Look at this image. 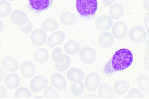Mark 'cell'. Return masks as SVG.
Returning a JSON list of instances; mask_svg holds the SVG:
<instances>
[{
    "label": "cell",
    "instance_id": "6da1fadb",
    "mask_svg": "<svg viewBox=\"0 0 149 99\" xmlns=\"http://www.w3.org/2000/svg\"><path fill=\"white\" fill-rule=\"evenodd\" d=\"M133 60L131 51L122 48L116 51L112 58L105 64L104 71L107 74L124 70L129 67Z\"/></svg>",
    "mask_w": 149,
    "mask_h": 99
},
{
    "label": "cell",
    "instance_id": "7a4b0ae2",
    "mask_svg": "<svg viewBox=\"0 0 149 99\" xmlns=\"http://www.w3.org/2000/svg\"><path fill=\"white\" fill-rule=\"evenodd\" d=\"M76 6L78 13L82 16L87 17L93 15L97 7V0H76Z\"/></svg>",
    "mask_w": 149,
    "mask_h": 99
},
{
    "label": "cell",
    "instance_id": "3957f363",
    "mask_svg": "<svg viewBox=\"0 0 149 99\" xmlns=\"http://www.w3.org/2000/svg\"><path fill=\"white\" fill-rule=\"evenodd\" d=\"M128 35L132 41L135 43L139 44L145 40L147 34L145 30L143 27L135 26L130 29Z\"/></svg>",
    "mask_w": 149,
    "mask_h": 99
},
{
    "label": "cell",
    "instance_id": "277c9868",
    "mask_svg": "<svg viewBox=\"0 0 149 99\" xmlns=\"http://www.w3.org/2000/svg\"><path fill=\"white\" fill-rule=\"evenodd\" d=\"M53 0H28V7L36 14L48 9L51 6Z\"/></svg>",
    "mask_w": 149,
    "mask_h": 99
},
{
    "label": "cell",
    "instance_id": "5b68a950",
    "mask_svg": "<svg viewBox=\"0 0 149 99\" xmlns=\"http://www.w3.org/2000/svg\"><path fill=\"white\" fill-rule=\"evenodd\" d=\"M79 56L80 60L86 64H90L95 61L97 54L94 49L91 47L86 46L81 49Z\"/></svg>",
    "mask_w": 149,
    "mask_h": 99
},
{
    "label": "cell",
    "instance_id": "8992f818",
    "mask_svg": "<svg viewBox=\"0 0 149 99\" xmlns=\"http://www.w3.org/2000/svg\"><path fill=\"white\" fill-rule=\"evenodd\" d=\"M48 83V80L45 77L42 75H38L31 80L30 87L33 92H36L43 90Z\"/></svg>",
    "mask_w": 149,
    "mask_h": 99
},
{
    "label": "cell",
    "instance_id": "52a82bcc",
    "mask_svg": "<svg viewBox=\"0 0 149 99\" xmlns=\"http://www.w3.org/2000/svg\"><path fill=\"white\" fill-rule=\"evenodd\" d=\"M100 82L99 75L96 72H92L87 75L85 79L86 87L89 91H94L98 87Z\"/></svg>",
    "mask_w": 149,
    "mask_h": 99
},
{
    "label": "cell",
    "instance_id": "ba28073f",
    "mask_svg": "<svg viewBox=\"0 0 149 99\" xmlns=\"http://www.w3.org/2000/svg\"><path fill=\"white\" fill-rule=\"evenodd\" d=\"M128 31V27L126 24L123 21H119L113 25L112 29V33L116 38L121 39L126 37Z\"/></svg>",
    "mask_w": 149,
    "mask_h": 99
},
{
    "label": "cell",
    "instance_id": "9c48e42d",
    "mask_svg": "<svg viewBox=\"0 0 149 99\" xmlns=\"http://www.w3.org/2000/svg\"><path fill=\"white\" fill-rule=\"evenodd\" d=\"M31 39L32 43L36 46L43 45L46 42L47 35L45 32L41 29H37L32 32Z\"/></svg>",
    "mask_w": 149,
    "mask_h": 99
},
{
    "label": "cell",
    "instance_id": "30bf717a",
    "mask_svg": "<svg viewBox=\"0 0 149 99\" xmlns=\"http://www.w3.org/2000/svg\"><path fill=\"white\" fill-rule=\"evenodd\" d=\"M1 64L5 70L10 72L16 71L19 66V64L16 59L10 56L4 57L1 61Z\"/></svg>",
    "mask_w": 149,
    "mask_h": 99
},
{
    "label": "cell",
    "instance_id": "8fae6325",
    "mask_svg": "<svg viewBox=\"0 0 149 99\" xmlns=\"http://www.w3.org/2000/svg\"><path fill=\"white\" fill-rule=\"evenodd\" d=\"M95 26L98 30L106 31L110 28L113 25V21L109 16L103 15L98 17L95 21Z\"/></svg>",
    "mask_w": 149,
    "mask_h": 99
},
{
    "label": "cell",
    "instance_id": "7c38bea8",
    "mask_svg": "<svg viewBox=\"0 0 149 99\" xmlns=\"http://www.w3.org/2000/svg\"><path fill=\"white\" fill-rule=\"evenodd\" d=\"M10 19L14 24L20 26L26 24L28 20L26 14L22 11L16 10L11 14Z\"/></svg>",
    "mask_w": 149,
    "mask_h": 99
},
{
    "label": "cell",
    "instance_id": "4fadbf2b",
    "mask_svg": "<svg viewBox=\"0 0 149 99\" xmlns=\"http://www.w3.org/2000/svg\"><path fill=\"white\" fill-rule=\"evenodd\" d=\"M97 40L99 46L103 48L111 47L114 43V38L111 33L104 32L98 36Z\"/></svg>",
    "mask_w": 149,
    "mask_h": 99
},
{
    "label": "cell",
    "instance_id": "5bb4252c",
    "mask_svg": "<svg viewBox=\"0 0 149 99\" xmlns=\"http://www.w3.org/2000/svg\"><path fill=\"white\" fill-rule=\"evenodd\" d=\"M20 79L19 76L15 73H11L6 76L4 80L5 87L8 89H12L17 88L19 85Z\"/></svg>",
    "mask_w": 149,
    "mask_h": 99
},
{
    "label": "cell",
    "instance_id": "9a60e30c",
    "mask_svg": "<svg viewBox=\"0 0 149 99\" xmlns=\"http://www.w3.org/2000/svg\"><path fill=\"white\" fill-rule=\"evenodd\" d=\"M65 35L61 31H58L52 34L49 37L47 44L48 46L53 48L62 42L65 39Z\"/></svg>",
    "mask_w": 149,
    "mask_h": 99
},
{
    "label": "cell",
    "instance_id": "2e32d148",
    "mask_svg": "<svg viewBox=\"0 0 149 99\" xmlns=\"http://www.w3.org/2000/svg\"><path fill=\"white\" fill-rule=\"evenodd\" d=\"M20 71L22 75L25 78H32L35 73V69L33 63L29 61L23 62L21 65Z\"/></svg>",
    "mask_w": 149,
    "mask_h": 99
},
{
    "label": "cell",
    "instance_id": "e0dca14e",
    "mask_svg": "<svg viewBox=\"0 0 149 99\" xmlns=\"http://www.w3.org/2000/svg\"><path fill=\"white\" fill-rule=\"evenodd\" d=\"M52 84L60 91H63L66 88L67 84L63 75L58 73L53 74L51 78Z\"/></svg>",
    "mask_w": 149,
    "mask_h": 99
},
{
    "label": "cell",
    "instance_id": "ac0fdd59",
    "mask_svg": "<svg viewBox=\"0 0 149 99\" xmlns=\"http://www.w3.org/2000/svg\"><path fill=\"white\" fill-rule=\"evenodd\" d=\"M60 20L61 23L71 26L75 25L78 21L74 14L68 11H65L62 13L60 17Z\"/></svg>",
    "mask_w": 149,
    "mask_h": 99
},
{
    "label": "cell",
    "instance_id": "d6986e66",
    "mask_svg": "<svg viewBox=\"0 0 149 99\" xmlns=\"http://www.w3.org/2000/svg\"><path fill=\"white\" fill-rule=\"evenodd\" d=\"M98 96L100 99H111L113 98V93L111 87L105 83L100 84L98 91Z\"/></svg>",
    "mask_w": 149,
    "mask_h": 99
},
{
    "label": "cell",
    "instance_id": "ffe728a7",
    "mask_svg": "<svg viewBox=\"0 0 149 99\" xmlns=\"http://www.w3.org/2000/svg\"><path fill=\"white\" fill-rule=\"evenodd\" d=\"M124 10V7L122 5L118 3H114L110 8L109 15L113 19H118L123 16Z\"/></svg>",
    "mask_w": 149,
    "mask_h": 99
},
{
    "label": "cell",
    "instance_id": "44dd1931",
    "mask_svg": "<svg viewBox=\"0 0 149 99\" xmlns=\"http://www.w3.org/2000/svg\"><path fill=\"white\" fill-rule=\"evenodd\" d=\"M81 48L80 44L74 40H71L67 42L64 46L65 52L70 55L77 53L80 51Z\"/></svg>",
    "mask_w": 149,
    "mask_h": 99
},
{
    "label": "cell",
    "instance_id": "7402d4cb",
    "mask_svg": "<svg viewBox=\"0 0 149 99\" xmlns=\"http://www.w3.org/2000/svg\"><path fill=\"white\" fill-rule=\"evenodd\" d=\"M67 76L69 80L73 82L77 79L82 80L84 77V73L80 69L74 67L71 68L68 71Z\"/></svg>",
    "mask_w": 149,
    "mask_h": 99
},
{
    "label": "cell",
    "instance_id": "603a6c76",
    "mask_svg": "<svg viewBox=\"0 0 149 99\" xmlns=\"http://www.w3.org/2000/svg\"><path fill=\"white\" fill-rule=\"evenodd\" d=\"M129 87V84L128 81L124 80H119L114 85L113 90L117 94L121 95L128 91Z\"/></svg>",
    "mask_w": 149,
    "mask_h": 99
},
{
    "label": "cell",
    "instance_id": "cb8c5ba5",
    "mask_svg": "<svg viewBox=\"0 0 149 99\" xmlns=\"http://www.w3.org/2000/svg\"><path fill=\"white\" fill-rule=\"evenodd\" d=\"M49 57L48 51L44 48L37 49L33 54L34 60L39 63H42L46 62L48 59Z\"/></svg>",
    "mask_w": 149,
    "mask_h": 99
},
{
    "label": "cell",
    "instance_id": "d4e9b609",
    "mask_svg": "<svg viewBox=\"0 0 149 99\" xmlns=\"http://www.w3.org/2000/svg\"><path fill=\"white\" fill-rule=\"evenodd\" d=\"M139 87L149 94V80L146 75H140L138 76L136 80Z\"/></svg>",
    "mask_w": 149,
    "mask_h": 99
},
{
    "label": "cell",
    "instance_id": "484cf974",
    "mask_svg": "<svg viewBox=\"0 0 149 99\" xmlns=\"http://www.w3.org/2000/svg\"><path fill=\"white\" fill-rule=\"evenodd\" d=\"M84 88V85L81 80L77 79L73 82L72 86L71 91L74 95L79 96L83 93Z\"/></svg>",
    "mask_w": 149,
    "mask_h": 99
},
{
    "label": "cell",
    "instance_id": "4316f807",
    "mask_svg": "<svg viewBox=\"0 0 149 99\" xmlns=\"http://www.w3.org/2000/svg\"><path fill=\"white\" fill-rule=\"evenodd\" d=\"M42 26L43 28L47 31H53L57 29L59 26L58 22L52 18L45 19L43 22Z\"/></svg>",
    "mask_w": 149,
    "mask_h": 99
},
{
    "label": "cell",
    "instance_id": "83f0119b",
    "mask_svg": "<svg viewBox=\"0 0 149 99\" xmlns=\"http://www.w3.org/2000/svg\"><path fill=\"white\" fill-rule=\"evenodd\" d=\"M14 95L15 98L17 99H29L31 97V94L30 90L23 87L17 89L15 91Z\"/></svg>",
    "mask_w": 149,
    "mask_h": 99
},
{
    "label": "cell",
    "instance_id": "f1b7e54d",
    "mask_svg": "<svg viewBox=\"0 0 149 99\" xmlns=\"http://www.w3.org/2000/svg\"><path fill=\"white\" fill-rule=\"evenodd\" d=\"M11 10L10 3L6 0L0 1V17H5L8 16Z\"/></svg>",
    "mask_w": 149,
    "mask_h": 99
},
{
    "label": "cell",
    "instance_id": "f546056e",
    "mask_svg": "<svg viewBox=\"0 0 149 99\" xmlns=\"http://www.w3.org/2000/svg\"><path fill=\"white\" fill-rule=\"evenodd\" d=\"M62 51L61 49L59 47L56 48L53 51L51 55L52 58L56 62L62 64L64 62V59Z\"/></svg>",
    "mask_w": 149,
    "mask_h": 99
},
{
    "label": "cell",
    "instance_id": "4dcf8cb0",
    "mask_svg": "<svg viewBox=\"0 0 149 99\" xmlns=\"http://www.w3.org/2000/svg\"><path fill=\"white\" fill-rule=\"evenodd\" d=\"M64 61L62 64H59L56 62L55 63L56 69L60 71H65L69 66L70 64V59L69 57L67 55L63 54Z\"/></svg>",
    "mask_w": 149,
    "mask_h": 99
},
{
    "label": "cell",
    "instance_id": "1f68e13d",
    "mask_svg": "<svg viewBox=\"0 0 149 99\" xmlns=\"http://www.w3.org/2000/svg\"><path fill=\"white\" fill-rule=\"evenodd\" d=\"M45 96L47 98H58L59 95L57 91L53 88L47 87L44 91Z\"/></svg>",
    "mask_w": 149,
    "mask_h": 99
},
{
    "label": "cell",
    "instance_id": "d6a6232c",
    "mask_svg": "<svg viewBox=\"0 0 149 99\" xmlns=\"http://www.w3.org/2000/svg\"><path fill=\"white\" fill-rule=\"evenodd\" d=\"M128 97L130 99H142L144 98L143 95L141 91L136 88L130 89L128 93Z\"/></svg>",
    "mask_w": 149,
    "mask_h": 99
},
{
    "label": "cell",
    "instance_id": "836d02e7",
    "mask_svg": "<svg viewBox=\"0 0 149 99\" xmlns=\"http://www.w3.org/2000/svg\"><path fill=\"white\" fill-rule=\"evenodd\" d=\"M33 28V25L31 21L29 19L27 23L25 25L19 26L21 31L25 33H29L31 31Z\"/></svg>",
    "mask_w": 149,
    "mask_h": 99
},
{
    "label": "cell",
    "instance_id": "e575fe53",
    "mask_svg": "<svg viewBox=\"0 0 149 99\" xmlns=\"http://www.w3.org/2000/svg\"><path fill=\"white\" fill-rule=\"evenodd\" d=\"M143 21L147 31V37H148L149 35V12L146 15Z\"/></svg>",
    "mask_w": 149,
    "mask_h": 99
},
{
    "label": "cell",
    "instance_id": "d590c367",
    "mask_svg": "<svg viewBox=\"0 0 149 99\" xmlns=\"http://www.w3.org/2000/svg\"><path fill=\"white\" fill-rule=\"evenodd\" d=\"M149 55H146L144 58L143 63L145 68L147 70L149 71Z\"/></svg>",
    "mask_w": 149,
    "mask_h": 99
},
{
    "label": "cell",
    "instance_id": "8d00e7d4",
    "mask_svg": "<svg viewBox=\"0 0 149 99\" xmlns=\"http://www.w3.org/2000/svg\"><path fill=\"white\" fill-rule=\"evenodd\" d=\"M6 95V89L2 86L0 85V98H4Z\"/></svg>",
    "mask_w": 149,
    "mask_h": 99
},
{
    "label": "cell",
    "instance_id": "74e56055",
    "mask_svg": "<svg viewBox=\"0 0 149 99\" xmlns=\"http://www.w3.org/2000/svg\"><path fill=\"white\" fill-rule=\"evenodd\" d=\"M116 0H102V3L105 6H109L115 2Z\"/></svg>",
    "mask_w": 149,
    "mask_h": 99
},
{
    "label": "cell",
    "instance_id": "f35d334b",
    "mask_svg": "<svg viewBox=\"0 0 149 99\" xmlns=\"http://www.w3.org/2000/svg\"><path fill=\"white\" fill-rule=\"evenodd\" d=\"M143 5L144 9L149 11V0H143Z\"/></svg>",
    "mask_w": 149,
    "mask_h": 99
},
{
    "label": "cell",
    "instance_id": "ab89813d",
    "mask_svg": "<svg viewBox=\"0 0 149 99\" xmlns=\"http://www.w3.org/2000/svg\"><path fill=\"white\" fill-rule=\"evenodd\" d=\"M144 48L146 52L149 54V38L146 41L145 44Z\"/></svg>",
    "mask_w": 149,
    "mask_h": 99
},
{
    "label": "cell",
    "instance_id": "60d3db41",
    "mask_svg": "<svg viewBox=\"0 0 149 99\" xmlns=\"http://www.w3.org/2000/svg\"><path fill=\"white\" fill-rule=\"evenodd\" d=\"M35 98H43V97L42 96H38L36 97Z\"/></svg>",
    "mask_w": 149,
    "mask_h": 99
},
{
    "label": "cell",
    "instance_id": "b9f144b4",
    "mask_svg": "<svg viewBox=\"0 0 149 99\" xmlns=\"http://www.w3.org/2000/svg\"><path fill=\"white\" fill-rule=\"evenodd\" d=\"M8 1H14L15 0H8Z\"/></svg>",
    "mask_w": 149,
    "mask_h": 99
},
{
    "label": "cell",
    "instance_id": "7bdbcfd3",
    "mask_svg": "<svg viewBox=\"0 0 149 99\" xmlns=\"http://www.w3.org/2000/svg\"></svg>",
    "mask_w": 149,
    "mask_h": 99
}]
</instances>
